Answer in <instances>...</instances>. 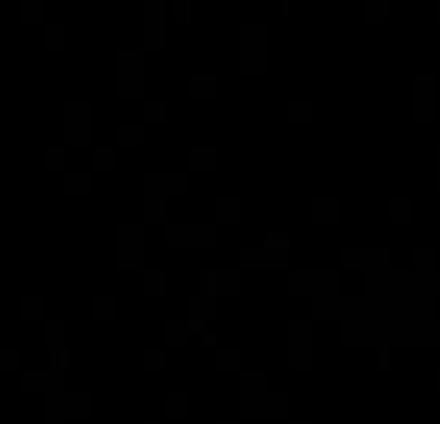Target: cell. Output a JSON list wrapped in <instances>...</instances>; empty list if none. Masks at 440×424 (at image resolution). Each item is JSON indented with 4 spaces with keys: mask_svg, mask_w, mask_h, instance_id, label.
<instances>
[{
    "mask_svg": "<svg viewBox=\"0 0 440 424\" xmlns=\"http://www.w3.org/2000/svg\"><path fill=\"white\" fill-rule=\"evenodd\" d=\"M317 212H324L321 220H336V205H333V201H324V205H317Z\"/></svg>",
    "mask_w": 440,
    "mask_h": 424,
    "instance_id": "obj_7",
    "label": "cell"
},
{
    "mask_svg": "<svg viewBox=\"0 0 440 424\" xmlns=\"http://www.w3.org/2000/svg\"><path fill=\"white\" fill-rule=\"evenodd\" d=\"M437 390H440V370H437Z\"/></svg>",
    "mask_w": 440,
    "mask_h": 424,
    "instance_id": "obj_10",
    "label": "cell"
},
{
    "mask_svg": "<svg viewBox=\"0 0 440 424\" xmlns=\"http://www.w3.org/2000/svg\"><path fill=\"white\" fill-rule=\"evenodd\" d=\"M429 289H432V297H440V270L429 278Z\"/></svg>",
    "mask_w": 440,
    "mask_h": 424,
    "instance_id": "obj_8",
    "label": "cell"
},
{
    "mask_svg": "<svg viewBox=\"0 0 440 424\" xmlns=\"http://www.w3.org/2000/svg\"><path fill=\"white\" fill-rule=\"evenodd\" d=\"M375 366H379V370H386V366H390V351H386L382 344H379V351H375Z\"/></svg>",
    "mask_w": 440,
    "mask_h": 424,
    "instance_id": "obj_6",
    "label": "cell"
},
{
    "mask_svg": "<svg viewBox=\"0 0 440 424\" xmlns=\"http://www.w3.org/2000/svg\"><path fill=\"white\" fill-rule=\"evenodd\" d=\"M437 120V78L417 74L413 78V124H432Z\"/></svg>",
    "mask_w": 440,
    "mask_h": 424,
    "instance_id": "obj_1",
    "label": "cell"
},
{
    "mask_svg": "<svg viewBox=\"0 0 440 424\" xmlns=\"http://www.w3.org/2000/svg\"><path fill=\"white\" fill-rule=\"evenodd\" d=\"M367 20H390V4H386V0H371V4H367Z\"/></svg>",
    "mask_w": 440,
    "mask_h": 424,
    "instance_id": "obj_5",
    "label": "cell"
},
{
    "mask_svg": "<svg viewBox=\"0 0 440 424\" xmlns=\"http://www.w3.org/2000/svg\"><path fill=\"white\" fill-rule=\"evenodd\" d=\"M413 274L417 278L437 274V247H413Z\"/></svg>",
    "mask_w": 440,
    "mask_h": 424,
    "instance_id": "obj_3",
    "label": "cell"
},
{
    "mask_svg": "<svg viewBox=\"0 0 440 424\" xmlns=\"http://www.w3.org/2000/svg\"><path fill=\"white\" fill-rule=\"evenodd\" d=\"M344 267H359L367 270V278L371 274H386V267H390V251L386 247H371V251H344Z\"/></svg>",
    "mask_w": 440,
    "mask_h": 424,
    "instance_id": "obj_2",
    "label": "cell"
},
{
    "mask_svg": "<svg viewBox=\"0 0 440 424\" xmlns=\"http://www.w3.org/2000/svg\"><path fill=\"white\" fill-rule=\"evenodd\" d=\"M437 20H440V4H437Z\"/></svg>",
    "mask_w": 440,
    "mask_h": 424,
    "instance_id": "obj_11",
    "label": "cell"
},
{
    "mask_svg": "<svg viewBox=\"0 0 440 424\" xmlns=\"http://www.w3.org/2000/svg\"><path fill=\"white\" fill-rule=\"evenodd\" d=\"M390 220L394 224H410L413 220V197H394L390 201Z\"/></svg>",
    "mask_w": 440,
    "mask_h": 424,
    "instance_id": "obj_4",
    "label": "cell"
},
{
    "mask_svg": "<svg viewBox=\"0 0 440 424\" xmlns=\"http://www.w3.org/2000/svg\"><path fill=\"white\" fill-rule=\"evenodd\" d=\"M437 193H440V150H437Z\"/></svg>",
    "mask_w": 440,
    "mask_h": 424,
    "instance_id": "obj_9",
    "label": "cell"
}]
</instances>
